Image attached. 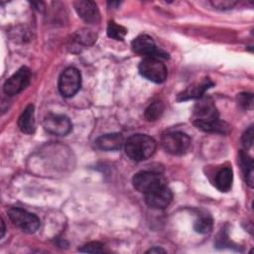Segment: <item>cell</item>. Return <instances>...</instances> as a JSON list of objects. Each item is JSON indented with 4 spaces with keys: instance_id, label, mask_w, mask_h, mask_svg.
Wrapping results in <instances>:
<instances>
[{
    "instance_id": "cell-1",
    "label": "cell",
    "mask_w": 254,
    "mask_h": 254,
    "mask_svg": "<svg viewBox=\"0 0 254 254\" xmlns=\"http://www.w3.org/2000/svg\"><path fill=\"white\" fill-rule=\"evenodd\" d=\"M193 124L196 128L210 133L227 134L230 126L219 119L216 107L209 97H200L193 107Z\"/></svg>"
},
{
    "instance_id": "cell-2",
    "label": "cell",
    "mask_w": 254,
    "mask_h": 254,
    "mask_svg": "<svg viewBox=\"0 0 254 254\" xmlns=\"http://www.w3.org/2000/svg\"><path fill=\"white\" fill-rule=\"evenodd\" d=\"M126 155L133 161L140 162L149 159L156 150V141L146 134L130 136L124 145Z\"/></svg>"
},
{
    "instance_id": "cell-3",
    "label": "cell",
    "mask_w": 254,
    "mask_h": 254,
    "mask_svg": "<svg viewBox=\"0 0 254 254\" xmlns=\"http://www.w3.org/2000/svg\"><path fill=\"white\" fill-rule=\"evenodd\" d=\"M161 143L166 152L175 156H183L187 154L191 146L190 138L181 131L168 132L164 134L162 136Z\"/></svg>"
},
{
    "instance_id": "cell-4",
    "label": "cell",
    "mask_w": 254,
    "mask_h": 254,
    "mask_svg": "<svg viewBox=\"0 0 254 254\" xmlns=\"http://www.w3.org/2000/svg\"><path fill=\"white\" fill-rule=\"evenodd\" d=\"M140 74L155 83H162L167 79L168 70L166 65L158 58L146 57L139 64Z\"/></svg>"
},
{
    "instance_id": "cell-5",
    "label": "cell",
    "mask_w": 254,
    "mask_h": 254,
    "mask_svg": "<svg viewBox=\"0 0 254 254\" xmlns=\"http://www.w3.org/2000/svg\"><path fill=\"white\" fill-rule=\"evenodd\" d=\"M8 216L14 225L26 233H34L40 227L39 217L23 208H10L8 210Z\"/></svg>"
},
{
    "instance_id": "cell-6",
    "label": "cell",
    "mask_w": 254,
    "mask_h": 254,
    "mask_svg": "<svg viewBox=\"0 0 254 254\" xmlns=\"http://www.w3.org/2000/svg\"><path fill=\"white\" fill-rule=\"evenodd\" d=\"M132 183L134 188L144 194L149 193L167 184L160 174L150 171H141L135 174L132 179Z\"/></svg>"
},
{
    "instance_id": "cell-7",
    "label": "cell",
    "mask_w": 254,
    "mask_h": 254,
    "mask_svg": "<svg viewBox=\"0 0 254 254\" xmlns=\"http://www.w3.org/2000/svg\"><path fill=\"white\" fill-rule=\"evenodd\" d=\"M80 84L81 75L79 70L75 67H67L62 72L58 87L63 96L71 97L79 90Z\"/></svg>"
},
{
    "instance_id": "cell-8",
    "label": "cell",
    "mask_w": 254,
    "mask_h": 254,
    "mask_svg": "<svg viewBox=\"0 0 254 254\" xmlns=\"http://www.w3.org/2000/svg\"><path fill=\"white\" fill-rule=\"evenodd\" d=\"M31 71L28 67L22 66L11 77H9L3 86V91L6 95L12 96L20 93L30 83Z\"/></svg>"
},
{
    "instance_id": "cell-9",
    "label": "cell",
    "mask_w": 254,
    "mask_h": 254,
    "mask_svg": "<svg viewBox=\"0 0 254 254\" xmlns=\"http://www.w3.org/2000/svg\"><path fill=\"white\" fill-rule=\"evenodd\" d=\"M131 48L136 54L153 58H168V54L158 50L154 40L148 35H140L131 43Z\"/></svg>"
},
{
    "instance_id": "cell-10",
    "label": "cell",
    "mask_w": 254,
    "mask_h": 254,
    "mask_svg": "<svg viewBox=\"0 0 254 254\" xmlns=\"http://www.w3.org/2000/svg\"><path fill=\"white\" fill-rule=\"evenodd\" d=\"M43 127L50 134L64 136L71 131L72 124L69 118L65 115L50 114L45 117L43 121Z\"/></svg>"
},
{
    "instance_id": "cell-11",
    "label": "cell",
    "mask_w": 254,
    "mask_h": 254,
    "mask_svg": "<svg viewBox=\"0 0 254 254\" xmlns=\"http://www.w3.org/2000/svg\"><path fill=\"white\" fill-rule=\"evenodd\" d=\"M173 199V193L167 184L161 186L155 190L145 194L146 203L152 207L157 209L166 208Z\"/></svg>"
},
{
    "instance_id": "cell-12",
    "label": "cell",
    "mask_w": 254,
    "mask_h": 254,
    "mask_svg": "<svg viewBox=\"0 0 254 254\" xmlns=\"http://www.w3.org/2000/svg\"><path fill=\"white\" fill-rule=\"evenodd\" d=\"M78 16L87 24H97L100 21V13L93 1L79 0L73 3Z\"/></svg>"
},
{
    "instance_id": "cell-13",
    "label": "cell",
    "mask_w": 254,
    "mask_h": 254,
    "mask_svg": "<svg viewBox=\"0 0 254 254\" xmlns=\"http://www.w3.org/2000/svg\"><path fill=\"white\" fill-rule=\"evenodd\" d=\"M213 85V82L209 78H204L200 82H195L188 86L185 90L179 93L177 99L178 101H186L194 98H200L203 96L204 92Z\"/></svg>"
},
{
    "instance_id": "cell-14",
    "label": "cell",
    "mask_w": 254,
    "mask_h": 254,
    "mask_svg": "<svg viewBox=\"0 0 254 254\" xmlns=\"http://www.w3.org/2000/svg\"><path fill=\"white\" fill-rule=\"evenodd\" d=\"M95 145L103 151H115L122 147L123 136L120 133L104 134L95 140Z\"/></svg>"
},
{
    "instance_id": "cell-15",
    "label": "cell",
    "mask_w": 254,
    "mask_h": 254,
    "mask_svg": "<svg viewBox=\"0 0 254 254\" xmlns=\"http://www.w3.org/2000/svg\"><path fill=\"white\" fill-rule=\"evenodd\" d=\"M34 105L29 104L18 119V126L23 133L32 134L35 131V110Z\"/></svg>"
},
{
    "instance_id": "cell-16",
    "label": "cell",
    "mask_w": 254,
    "mask_h": 254,
    "mask_svg": "<svg viewBox=\"0 0 254 254\" xmlns=\"http://www.w3.org/2000/svg\"><path fill=\"white\" fill-rule=\"evenodd\" d=\"M233 182V172L230 167H224L220 169L214 179L215 188L220 191H228L232 187Z\"/></svg>"
},
{
    "instance_id": "cell-17",
    "label": "cell",
    "mask_w": 254,
    "mask_h": 254,
    "mask_svg": "<svg viewBox=\"0 0 254 254\" xmlns=\"http://www.w3.org/2000/svg\"><path fill=\"white\" fill-rule=\"evenodd\" d=\"M239 164L244 174L247 185L252 188L253 187V161L245 151L239 152Z\"/></svg>"
},
{
    "instance_id": "cell-18",
    "label": "cell",
    "mask_w": 254,
    "mask_h": 254,
    "mask_svg": "<svg viewBox=\"0 0 254 254\" xmlns=\"http://www.w3.org/2000/svg\"><path fill=\"white\" fill-rule=\"evenodd\" d=\"M212 218L207 213H200L193 223V229L200 234H208L212 229Z\"/></svg>"
},
{
    "instance_id": "cell-19",
    "label": "cell",
    "mask_w": 254,
    "mask_h": 254,
    "mask_svg": "<svg viewBox=\"0 0 254 254\" xmlns=\"http://www.w3.org/2000/svg\"><path fill=\"white\" fill-rule=\"evenodd\" d=\"M164 112V104L162 101H154L152 102L145 110V118L148 121L158 120Z\"/></svg>"
},
{
    "instance_id": "cell-20",
    "label": "cell",
    "mask_w": 254,
    "mask_h": 254,
    "mask_svg": "<svg viewBox=\"0 0 254 254\" xmlns=\"http://www.w3.org/2000/svg\"><path fill=\"white\" fill-rule=\"evenodd\" d=\"M127 34V30L125 27L117 24L114 21H109L108 26H107V35L109 38L117 40V41H122Z\"/></svg>"
},
{
    "instance_id": "cell-21",
    "label": "cell",
    "mask_w": 254,
    "mask_h": 254,
    "mask_svg": "<svg viewBox=\"0 0 254 254\" xmlns=\"http://www.w3.org/2000/svg\"><path fill=\"white\" fill-rule=\"evenodd\" d=\"M95 39H96V36L88 29H82L78 31L75 35V41L84 46L92 45Z\"/></svg>"
},
{
    "instance_id": "cell-22",
    "label": "cell",
    "mask_w": 254,
    "mask_h": 254,
    "mask_svg": "<svg viewBox=\"0 0 254 254\" xmlns=\"http://www.w3.org/2000/svg\"><path fill=\"white\" fill-rule=\"evenodd\" d=\"M237 103L238 105L244 109L247 110L249 108L252 107V103H253V95L251 93H247V92H242L240 94L237 95Z\"/></svg>"
},
{
    "instance_id": "cell-23",
    "label": "cell",
    "mask_w": 254,
    "mask_h": 254,
    "mask_svg": "<svg viewBox=\"0 0 254 254\" xmlns=\"http://www.w3.org/2000/svg\"><path fill=\"white\" fill-rule=\"evenodd\" d=\"M81 252H89V253H101L103 252V244L97 241L89 242L82 246V248L79 249Z\"/></svg>"
},
{
    "instance_id": "cell-24",
    "label": "cell",
    "mask_w": 254,
    "mask_h": 254,
    "mask_svg": "<svg viewBox=\"0 0 254 254\" xmlns=\"http://www.w3.org/2000/svg\"><path fill=\"white\" fill-rule=\"evenodd\" d=\"M253 144V126H249L242 136V145L245 149H249Z\"/></svg>"
},
{
    "instance_id": "cell-25",
    "label": "cell",
    "mask_w": 254,
    "mask_h": 254,
    "mask_svg": "<svg viewBox=\"0 0 254 254\" xmlns=\"http://www.w3.org/2000/svg\"><path fill=\"white\" fill-rule=\"evenodd\" d=\"M212 6L217 8V9H222V10H225V9H231L235 4H236V1H229V0H217V1H212L211 2Z\"/></svg>"
},
{
    "instance_id": "cell-26",
    "label": "cell",
    "mask_w": 254,
    "mask_h": 254,
    "mask_svg": "<svg viewBox=\"0 0 254 254\" xmlns=\"http://www.w3.org/2000/svg\"><path fill=\"white\" fill-rule=\"evenodd\" d=\"M148 253H165L166 250L160 248V247H154V248H151L147 251Z\"/></svg>"
},
{
    "instance_id": "cell-27",
    "label": "cell",
    "mask_w": 254,
    "mask_h": 254,
    "mask_svg": "<svg viewBox=\"0 0 254 254\" xmlns=\"http://www.w3.org/2000/svg\"><path fill=\"white\" fill-rule=\"evenodd\" d=\"M1 225H2V229H1V237H3L4 236V234H5V223H4V221L2 220L1 221Z\"/></svg>"
}]
</instances>
